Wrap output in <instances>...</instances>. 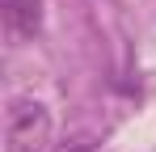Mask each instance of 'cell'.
Wrapping results in <instances>:
<instances>
[{
    "label": "cell",
    "instance_id": "cell-1",
    "mask_svg": "<svg viewBox=\"0 0 156 152\" xmlns=\"http://www.w3.org/2000/svg\"><path fill=\"white\" fill-rule=\"evenodd\" d=\"M4 144L9 152H42L51 144V110L34 97H13L4 110Z\"/></svg>",
    "mask_w": 156,
    "mask_h": 152
},
{
    "label": "cell",
    "instance_id": "cell-2",
    "mask_svg": "<svg viewBox=\"0 0 156 152\" xmlns=\"http://www.w3.org/2000/svg\"><path fill=\"white\" fill-rule=\"evenodd\" d=\"M4 4V30L9 38L26 42L42 30V0H0Z\"/></svg>",
    "mask_w": 156,
    "mask_h": 152
}]
</instances>
